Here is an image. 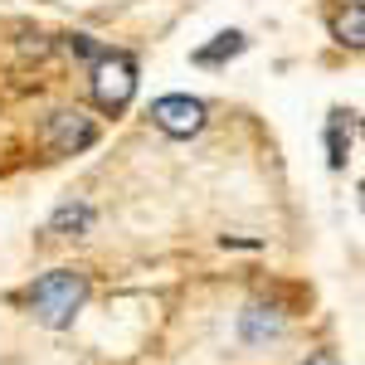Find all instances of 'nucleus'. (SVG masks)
<instances>
[{
	"label": "nucleus",
	"mask_w": 365,
	"mask_h": 365,
	"mask_svg": "<svg viewBox=\"0 0 365 365\" xmlns=\"http://www.w3.org/2000/svg\"><path fill=\"white\" fill-rule=\"evenodd\" d=\"M302 365H341V361H336V356H331V351H312V356H307V361H302Z\"/></svg>",
	"instance_id": "obj_11"
},
{
	"label": "nucleus",
	"mask_w": 365,
	"mask_h": 365,
	"mask_svg": "<svg viewBox=\"0 0 365 365\" xmlns=\"http://www.w3.org/2000/svg\"><path fill=\"white\" fill-rule=\"evenodd\" d=\"M331 34H336V44H346V49H361L365 44V5L361 0H346L336 15H331Z\"/></svg>",
	"instance_id": "obj_6"
},
{
	"label": "nucleus",
	"mask_w": 365,
	"mask_h": 365,
	"mask_svg": "<svg viewBox=\"0 0 365 365\" xmlns=\"http://www.w3.org/2000/svg\"><path fill=\"white\" fill-rule=\"evenodd\" d=\"M49 229L54 234H88L93 229V205H58Z\"/></svg>",
	"instance_id": "obj_9"
},
{
	"label": "nucleus",
	"mask_w": 365,
	"mask_h": 365,
	"mask_svg": "<svg viewBox=\"0 0 365 365\" xmlns=\"http://www.w3.org/2000/svg\"><path fill=\"white\" fill-rule=\"evenodd\" d=\"M346 151H351V113H331V122H327V161L341 170Z\"/></svg>",
	"instance_id": "obj_7"
},
{
	"label": "nucleus",
	"mask_w": 365,
	"mask_h": 365,
	"mask_svg": "<svg viewBox=\"0 0 365 365\" xmlns=\"http://www.w3.org/2000/svg\"><path fill=\"white\" fill-rule=\"evenodd\" d=\"M39 141H44L49 156H78V151H88L98 141V122L88 113H78V108H58V113H49Z\"/></svg>",
	"instance_id": "obj_3"
},
{
	"label": "nucleus",
	"mask_w": 365,
	"mask_h": 365,
	"mask_svg": "<svg viewBox=\"0 0 365 365\" xmlns=\"http://www.w3.org/2000/svg\"><path fill=\"white\" fill-rule=\"evenodd\" d=\"M88 93H93V108L98 113H127V103L137 98V63L132 54H117V49H103L93 58V78H88Z\"/></svg>",
	"instance_id": "obj_2"
},
{
	"label": "nucleus",
	"mask_w": 365,
	"mask_h": 365,
	"mask_svg": "<svg viewBox=\"0 0 365 365\" xmlns=\"http://www.w3.org/2000/svg\"><path fill=\"white\" fill-rule=\"evenodd\" d=\"M282 327H287V317H282L273 302H249V307L239 312V336L249 341V346H268V341H278Z\"/></svg>",
	"instance_id": "obj_5"
},
{
	"label": "nucleus",
	"mask_w": 365,
	"mask_h": 365,
	"mask_svg": "<svg viewBox=\"0 0 365 365\" xmlns=\"http://www.w3.org/2000/svg\"><path fill=\"white\" fill-rule=\"evenodd\" d=\"M244 34L239 29H229V34H215V44H205V49H195V63H205V68H215V63H225V58L244 54Z\"/></svg>",
	"instance_id": "obj_8"
},
{
	"label": "nucleus",
	"mask_w": 365,
	"mask_h": 365,
	"mask_svg": "<svg viewBox=\"0 0 365 365\" xmlns=\"http://www.w3.org/2000/svg\"><path fill=\"white\" fill-rule=\"evenodd\" d=\"M151 122L175 141H190L205 127V103L190 98V93H166V98H156L151 103Z\"/></svg>",
	"instance_id": "obj_4"
},
{
	"label": "nucleus",
	"mask_w": 365,
	"mask_h": 365,
	"mask_svg": "<svg viewBox=\"0 0 365 365\" xmlns=\"http://www.w3.org/2000/svg\"><path fill=\"white\" fill-rule=\"evenodd\" d=\"M63 49H68V54H78V58H88V63L103 54V44H98L93 34H63Z\"/></svg>",
	"instance_id": "obj_10"
},
{
	"label": "nucleus",
	"mask_w": 365,
	"mask_h": 365,
	"mask_svg": "<svg viewBox=\"0 0 365 365\" xmlns=\"http://www.w3.org/2000/svg\"><path fill=\"white\" fill-rule=\"evenodd\" d=\"M25 302L44 327H68L78 317V307L88 302V273H78V268H54V273L29 282Z\"/></svg>",
	"instance_id": "obj_1"
}]
</instances>
